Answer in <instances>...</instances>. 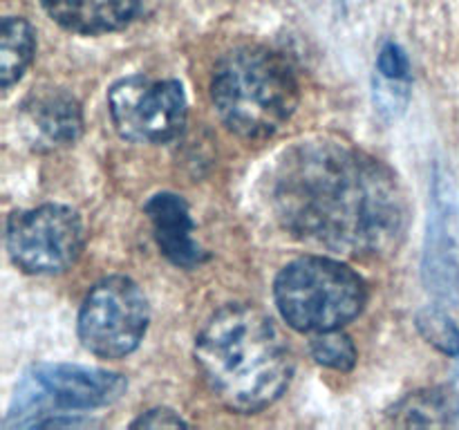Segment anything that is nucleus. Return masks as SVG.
I'll use <instances>...</instances> for the list:
<instances>
[{"label": "nucleus", "mask_w": 459, "mask_h": 430, "mask_svg": "<svg viewBox=\"0 0 459 430\" xmlns=\"http://www.w3.org/2000/svg\"><path fill=\"white\" fill-rule=\"evenodd\" d=\"M269 204L294 237L354 258L390 254L406 231V197L393 170L332 139L282 152L269 175Z\"/></svg>", "instance_id": "obj_1"}, {"label": "nucleus", "mask_w": 459, "mask_h": 430, "mask_svg": "<svg viewBox=\"0 0 459 430\" xmlns=\"http://www.w3.org/2000/svg\"><path fill=\"white\" fill-rule=\"evenodd\" d=\"M52 21L76 34H106L128 25L139 0H40Z\"/></svg>", "instance_id": "obj_12"}, {"label": "nucleus", "mask_w": 459, "mask_h": 430, "mask_svg": "<svg viewBox=\"0 0 459 430\" xmlns=\"http://www.w3.org/2000/svg\"><path fill=\"white\" fill-rule=\"evenodd\" d=\"M34 30L25 18L9 16L3 21V30H0V76H3L4 90L18 83V79L25 74L27 65L34 56Z\"/></svg>", "instance_id": "obj_14"}, {"label": "nucleus", "mask_w": 459, "mask_h": 430, "mask_svg": "<svg viewBox=\"0 0 459 430\" xmlns=\"http://www.w3.org/2000/svg\"><path fill=\"white\" fill-rule=\"evenodd\" d=\"M83 249V224L76 211L43 204L16 211L7 222V251L25 273L49 276L76 262Z\"/></svg>", "instance_id": "obj_7"}, {"label": "nucleus", "mask_w": 459, "mask_h": 430, "mask_svg": "<svg viewBox=\"0 0 459 430\" xmlns=\"http://www.w3.org/2000/svg\"><path fill=\"white\" fill-rule=\"evenodd\" d=\"M402 426H459V390L437 388L403 399L393 412Z\"/></svg>", "instance_id": "obj_13"}, {"label": "nucleus", "mask_w": 459, "mask_h": 430, "mask_svg": "<svg viewBox=\"0 0 459 430\" xmlns=\"http://www.w3.org/2000/svg\"><path fill=\"white\" fill-rule=\"evenodd\" d=\"M22 124L30 134V142L45 150L74 143L83 128L79 103L61 90L27 99L22 106Z\"/></svg>", "instance_id": "obj_10"}, {"label": "nucleus", "mask_w": 459, "mask_h": 430, "mask_svg": "<svg viewBox=\"0 0 459 430\" xmlns=\"http://www.w3.org/2000/svg\"><path fill=\"white\" fill-rule=\"evenodd\" d=\"M218 116L238 137L269 139L299 106V81L282 54L260 45H242L218 61L211 79Z\"/></svg>", "instance_id": "obj_3"}, {"label": "nucleus", "mask_w": 459, "mask_h": 430, "mask_svg": "<svg viewBox=\"0 0 459 430\" xmlns=\"http://www.w3.org/2000/svg\"><path fill=\"white\" fill-rule=\"evenodd\" d=\"M377 72H379L381 79L408 81L411 63H408L406 52L397 43H385L381 47L379 58H377Z\"/></svg>", "instance_id": "obj_17"}, {"label": "nucleus", "mask_w": 459, "mask_h": 430, "mask_svg": "<svg viewBox=\"0 0 459 430\" xmlns=\"http://www.w3.org/2000/svg\"><path fill=\"white\" fill-rule=\"evenodd\" d=\"M108 110L117 133L137 143H166L186 124V97L178 81H117L108 92Z\"/></svg>", "instance_id": "obj_8"}, {"label": "nucleus", "mask_w": 459, "mask_h": 430, "mask_svg": "<svg viewBox=\"0 0 459 430\" xmlns=\"http://www.w3.org/2000/svg\"><path fill=\"white\" fill-rule=\"evenodd\" d=\"M457 218L455 202L439 193L435 186L433 219L429 222V242H426L424 276L429 289L442 298H453L459 289V262H457Z\"/></svg>", "instance_id": "obj_9"}, {"label": "nucleus", "mask_w": 459, "mask_h": 430, "mask_svg": "<svg viewBox=\"0 0 459 430\" xmlns=\"http://www.w3.org/2000/svg\"><path fill=\"white\" fill-rule=\"evenodd\" d=\"M195 363L213 397L233 412H258L282 397L294 358L263 309L236 303L218 309L195 340Z\"/></svg>", "instance_id": "obj_2"}, {"label": "nucleus", "mask_w": 459, "mask_h": 430, "mask_svg": "<svg viewBox=\"0 0 459 430\" xmlns=\"http://www.w3.org/2000/svg\"><path fill=\"white\" fill-rule=\"evenodd\" d=\"M148 318V300L137 282L124 276L106 278L81 305L79 339L97 357H128L143 340Z\"/></svg>", "instance_id": "obj_6"}, {"label": "nucleus", "mask_w": 459, "mask_h": 430, "mask_svg": "<svg viewBox=\"0 0 459 430\" xmlns=\"http://www.w3.org/2000/svg\"><path fill=\"white\" fill-rule=\"evenodd\" d=\"M124 392L126 379L117 372L70 363H40L22 374L4 428L79 426L83 421L65 415L110 406Z\"/></svg>", "instance_id": "obj_4"}, {"label": "nucleus", "mask_w": 459, "mask_h": 430, "mask_svg": "<svg viewBox=\"0 0 459 430\" xmlns=\"http://www.w3.org/2000/svg\"><path fill=\"white\" fill-rule=\"evenodd\" d=\"M273 296L287 325L314 334L341 330L368 300L366 282L352 267L321 255L287 264L278 273Z\"/></svg>", "instance_id": "obj_5"}, {"label": "nucleus", "mask_w": 459, "mask_h": 430, "mask_svg": "<svg viewBox=\"0 0 459 430\" xmlns=\"http://www.w3.org/2000/svg\"><path fill=\"white\" fill-rule=\"evenodd\" d=\"M179 426L188 424L170 408H155L133 421V428H179Z\"/></svg>", "instance_id": "obj_18"}, {"label": "nucleus", "mask_w": 459, "mask_h": 430, "mask_svg": "<svg viewBox=\"0 0 459 430\" xmlns=\"http://www.w3.org/2000/svg\"><path fill=\"white\" fill-rule=\"evenodd\" d=\"M312 357L321 366L348 372L357 363V348H354L352 339L341 330L318 331L312 339Z\"/></svg>", "instance_id": "obj_15"}, {"label": "nucleus", "mask_w": 459, "mask_h": 430, "mask_svg": "<svg viewBox=\"0 0 459 430\" xmlns=\"http://www.w3.org/2000/svg\"><path fill=\"white\" fill-rule=\"evenodd\" d=\"M146 215L152 222L155 240L161 254L178 267H197L204 251L193 237V219L186 202L175 193H157L146 202Z\"/></svg>", "instance_id": "obj_11"}, {"label": "nucleus", "mask_w": 459, "mask_h": 430, "mask_svg": "<svg viewBox=\"0 0 459 430\" xmlns=\"http://www.w3.org/2000/svg\"><path fill=\"white\" fill-rule=\"evenodd\" d=\"M417 327H420L421 336L442 349L444 354L459 357V330L455 322L437 307H426L417 314Z\"/></svg>", "instance_id": "obj_16"}]
</instances>
